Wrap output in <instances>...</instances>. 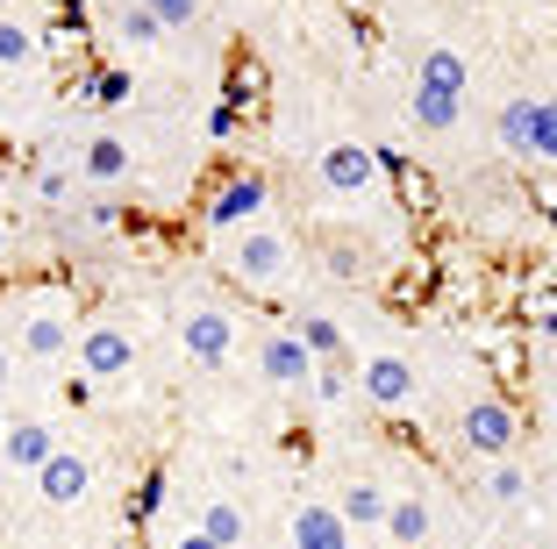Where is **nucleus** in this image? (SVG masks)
<instances>
[{
  "label": "nucleus",
  "mask_w": 557,
  "mask_h": 549,
  "mask_svg": "<svg viewBox=\"0 0 557 549\" xmlns=\"http://www.w3.org/2000/svg\"><path fill=\"white\" fill-rule=\"evenodd\" d=\"M144 8L158 15L164 36H180V29H194V22H200V0H144Z\"/></svg>",
  "instance_id": "bb28decb"
},
{
  "label": "nucleus",
  "mask_w": 557,
  "mask_h": 549,
  "mask_svg": "<svg viewBox=\"0 0 557 549\" xmlns=\"http://www.w3.org/2000/svg\"><path fill=\"white\" fill-rule=\"evenodd\" d=\"M29 194H36V208L65 214V208H72V194H79V172H72V164H50V158H36V164H29Z\"/></svg>",
  "instance_id": "6ab92c4d"
},
{
  "label": "nucleus",
  "mask_w": 557,
  "mask_h": 549,
  "mask_svg": "<svg viewBox=\"0 0 557 549\" xmlns=\"http://www.w3.org/2000/svg\"><path fill=\"white\" fill-rule=\"evenodd\" d=\"M350 542H358V528L322 500H308L294 514V528H286V549H350Z\"/></svg>",
  "instance_id": "ddd939ff"
},
{
  "label": "nucleus",
  "mask_w": 557,
  "mask_h": 549,
  "mask_svg": "<svg viewBox=\"0 0 557 549\" xmlns=\"http://www.w3.org/2000/svg\"><path fill=\"white\" fill-rule=\"evenodd\" d=\"M458 442L472 457H515L522 450V414H515L508 400H500V392H472V400L458 407Z\"/></svg>",
  "instance_id": "7ed1b4c3"
},
{
  "label": "nucleus",
  "mask_w": 557,
  "mask_h": 549,
  "mask_svg": "<svg viewBox=\"0 0 557 549\" xmlns=\"http://www.w3.org/2000/svg\"><path fill=\"white\" fill-rule=\"evenodd\" d=\"M258 378H264L272 392H308L314 350L294 336V328H264V336H258Z\"/></svg>",
  "instance_id": "1a4fd4ad"
},
{
  "label": "nucleus",
  "mask_w": 557,
  "mask_h": 549,
  "mask_svg": "<svg viewBox=\"0 0 557 549\" xmlns=\"http://www.w3.org/2000/svg\"><path fill=\"white\" fill-rule=\"evenodd\" d=\"M264 208H272V178L264 172H230L222 186L208 194V208H200V222H208V236H236V228L264 222Z\"/></svg>",
  "instance_id": "39448f33"
},
{
  "label": "nucleus",
  "mask_w": 557,
  "mask_h": 549,
  "mask_svg": "<svg viewBox=\"0 0 557 549\" xmlns=\"http://www.w3.org/2000/svg\"><path fill=\"white\" fill-rule=\"evenodd\" d=\"M408 108H414V129H429V136H450L465 122V93H436V86H414Z\"/></svg>",
  "instance_id": "dca6fc26"
},
{
  "label": "nucleus",
  "mask_w": 557,
  "mask_h": 549,
  "mask_svg": "<svg viewBox=\"0 0 557 549\" xmlns=\"http://www.w3.org/2000/svg\"><path fill=\"white\" fill-rule=\"evenodd\" d=\"M386 507H394V492H386L372 471H350V478H344V500H336V514H344L350 528H386Z\"/></svg>",
  "instance_id": "4468645a"
},
{
  "label": "nucleus",
  "mask_w": 557,
  "mask_h": 549,
  "mask_svg": "<svg viewBox=\"0 0 557 549\" xmlns=\"http://www.w3.org/2000/svg\"><path fill=\"white\" fill-rule=\"evenodd\" d=\"M180 342H186V357H194L200 372H230L244 328H236V314L222 308V300H194V308L180 314Z\"/></svg>",
  "instance_id": "20e7f679"
},
{
  "label": "nucleus",
  "mask_w": 557,
  "mask_h": 549,
  "mask_svg": "<svg viewBox=\"0 0 557 549\" xmlns=\"http://www.w3.org/2000/svg\"><path fill=\"white\" fill-rule=\"evenodd\" d=\"M8 258H15V228L0 222V264H8Z\"/></svg>",
  "instance_id": "7c9ffc66"
},
{
  "label": "nucleus",
  "mask_w": 557,
  "mask_h": 549,
  "mask_svg": "<svg viewBox=\"0 0 557 549\" xmlns=\"http://www.w3.org/2000/svg\"><path fill=\"white\" fill-rule=\"evenodd\" d=\"M286 328H294V336L314 350V364H322V357H350L344 350V322H336V314H322V308H300Z\"/></svg>",
  "instance_id": "4be33fe9"
},
{
  "label": "nucleus",
  "mask_w": 557,
  "mask_h": 549,
  "mask_svg": "<svg viewBox=\"0 0 557 549\" xmlns=\"http://www.w3.org/2000/svg\"><path fill=\"white\" fill-rule=\"evenodd\" d=\"M358 400L379 407V414H408V407L422 400V372H414V357L372 350V357L358 364Z\"/></svg>",
  "instance_id": "423d86ee"
},
{
  "label": "nucleus",
  "mask_w": 557,
  "mask_h": 549,
  "mask_svg": "<svg viewBox=\"0 0 557 549\" xmlns=\"http://www.w3.org/2000/svg\"><path fill=\"white\" fill-rule=\"evenodd\" d=\"M0 186H8V172H0Z\"/></svg>",
  "instance_id": "72a5a7b5"
},
{
  "label": "nucleus",
  "mask_w": 557,
  "mask_h": 549,
  "mask_svg": "<svg viewBox=\"0 0 557 549\" xmlns=\"http://www.w3.org/2000/svg\"><path fill=\"white\" fill-rule=\"evenodd\" d=\"M429 500L422 492H394V507H386V535H394V549H422L429 542Z\"/></svg>",
  "instance_id": "2eb2a0df"
},
{
  "label": "nucleus",
  "mask_w": 557,
  "mask_h": 549,
  "mask_svg": "<svg viewBox=\"0 0 557 549\" xmlns=\"http://www.w3.org/2000/svg\"><path fill=\"white\" fill-rule=\"evenodd\" d=\"M308 392L322 407H350V400H358V357H322L314 378H308Z\"/></svg>",
  "instance_id": "a211bd4d"
},
{
  "label": "nucleus",
  "mask_w": 557,
  "mask_h": 549,
  "mask_svg": "<svg viewBox=\"0 0 557 549\" xmlns=\"http://www.w3.org/2000/svg\"><path fill=\"white\" fill-rule=\"evenodd\" d=\"M529 164L557 172V93H536V129H529Z\"/></svg>",
  "instance_id": "393cba45"
},
{
  "label": "nucleus",
  "mask_w": 557,
  "mask_h": 549,
  "mask_svg": "<svg viewBox=\"0 0 557 549\" xmlns=\"http://www.w3.org/2000/svg\"><path fill=\"white\" fill-rule=\"evenodd\" d=\"M550 228H557V208H550Z\"/></svg>",
  "instance_id": "473e14b6"
},
{
  "label": "nucleus",
  "mask_w": 557,
  "mask_h": 549,
  "mask_svg": "<svg viewBox=\"0 0 557 549\" xmlns=\"http://www.w3.org/2000/svg\"><path fill=\"white\" fill-rule=\"evenodd\" d=\"M8 372H15V364H8V350H0V386H8Z\"/></svg>",
  "instance_id": "2f4dec72"
},
{
  "label": "nucleus",
  "mask_w": 557,
  "mask_h": 549,
  "mask_svg": "<svg viewBox=\"0 0 557 549\" xmlns=\"http://www.w3.org/2000/svg\"><path fill=\"white\" fill-rule=\"evenodd\" d=\"M129 93H136V79H129V72H94V100H100V108H129Z\"/></svg>",
  "instance_id": "cd10ccee"
},
{
  "label": "nucleus",
  "mask_w": 557,
  "mask_h": 549,
  "mask_svg": "<svg viewBox=\"0 0 557 549\" xmlns=\"http://www.w3.org/2000/svg\"><path fill=\"white\" fill-rule=\"evenodd\" d=\"M529 129H536V93H508V100H500V114H493V136H500V150L529 158Z\"/></svg>",
  "instance_id": "aec40b11"
},
{
  "label": "nucleus",
  "mask_w": 557,
  "mask_h": 549,
  "mask_svg": "<svg viewBox=\"0 0 557 549\" xmlns=\"http://www.w3.org/2000/svg\"><path fill=\"white\" fill-rule=\"evenodd\" d=\"M115 36H122V43H136V50H150V43H164V29H158V15H150L144 0H122V8H115Z\"/></svg>",
  "instance_id": "a878e982"
},
{
  "label": "nucleus",
  "mask_w": 557,
  "mask_h": 549,
  "mask_svg": "<svg viewBox=\"0 0 557 549\" xmlns=\"http://www.w3.org/2000/svg\"><path fill=\"white\" fill-rule=\"evenodd\" d=\"M44 457H58V428H50V421L22 414V421L0 428V464H8V471H36Z\"/></svg>",
  "instance_id": "f8f14e48"
},
{
  "label": "nucleus",
  "mask_w": 557,
  "mask_h": 549,
  "mask_svg": "<svg viewBox=\"0 0 557 549\" xmlns=\"http://www.w3.org/2000/svg\"><path fill=\"white\" fill-rule=\"evenodd\" d=\"M214 264L244 292H286L300 278V242L272 222H250V228H236V236H214Z\"/></svg>",
  "instance_id": "f257e3e1"
},
{
  "label": "nucleus",
  "mask_w": 557,
  "mask_h": 549,
  "mask_svg": "<svg viewBox=\"0 0 557 549\" xmlns=\"http://www.w3.org/2000/svg\"><path fill=\"white\" fill-rule=\"evenodd\" d=\"M72 172H79V186H94V194H122L136 178V144L122 129H94L79 144V158H72Z\"/></svg>",
  "instance_id": "0eeeda50"
},
{
  "label": "nucleus",
  "mask_w": 557,
  "mask_h": 549,
  "mask_svg": "<svg viewBox=\"0 0 557 549\" xmlns=\"http://www.w3.org/2000/svg\"><path fill=\"white\" fill-rule=\"evenodd\" d=\"M479 492H486L493 507H522V500H529V471H522V457H493L486 478H479Z\"/></svg>",
  "instance_id": "b1692460"
},
{
  "label": "nucleus",
  "mask_w": 557,
  "mask_h": 549,
  "mask_svg": "<svg viewBox=\"0 0 557 549\" xmlns=\"http://www.w3.org/2000/svg\"><path fill=\"white\" fill-rule=\"evenodd\" d=\"M200 535H214L222 549H244L250 542V521H244V507L230 500V492H214V500H200V521H194Z\"/></svg>",
  "instance_id": "f3484780"
},
{
  "label": "nucleus",
  "mask_w": 557,
  "mask_h": 549,
  "mask_svg": "<svg viewBox=\"0 0 557 549\" xmlns=\"http://www.w3.org/2000/svg\"><path fill=\"white\" fill-rule=\"evenodd\" d=\"M172 549H222L214 535H200V528H186V535H172Z\"/></svg>",
  "instance_id": "c85d7f7f"
},
{
  "label": "nucleus",
  "mask_w": 557,
  "mask_h": 549,
  "mask_svg": "<svg viewBox=\"0 0 557 549\" xmlns=\"http://www.w3.org/2000/svg\"><path fill=\"white\" fill-rule=\"evenodd\" d=\"M543 407H550V436H557V372H550V386H543Z\"/></svg>",
  "instance_id": "c756f323"
},
{
  "label": "nucleus",
  "mask_w": 557,
  "mask_h": 549,
  "mask_svg": "<svg viewBox=\"0 0 557 549\" xmlns=\"http://www.w3.org/2000/svg\"><path fill=\"white\" fill-rule=\"evenodd\" d=\"M36 50H44V36H36L22 15H8V8H0V72H29Z\"/></svg>",
  "instance_id": "5701e85b"
},
{
  "label": "nucleus",
  "mask_w": 557,
  "mask_h": 549,
  "mask_svg": "<svg viewBox=\"0 0 557 549\" xmlns=\"http://www.w3.org/2000/svg\"><path fill=\"white\" fill-rule=\"evenodd\" d=\"M29 478H36V500H44L50 514H65V507H79L86 492H94V464H86L79 450H65V442H58V457H44Z\"/></svg>",
  "instance_id": "9b49d317"
},
{
  "label": "nucleus",
  "mask_w": 557,
  "mask_h": 549,
  "mask_svg": "<svg viewBox=\"0 0 557 549\" xmlns=\"http://www.w3.org/2000/svg\"><path fill=\"white\" fill-rule=\"evenodd\" d=\"M79 314H72V300H36V308H22L15 322V350L36 357V364H58V357H72V336H79Z\"/></svg>",
  "instance_id": "6e6552de"
},
{
  "label": "nucleus",
  "mask_w": 557,
  "mask_h": 549,
  "mask_svg": "<svg viewBox=\"0 0 557 549\" xmlns=\"http://www.w3.org/2000/svg\"><path fill=\"white\" fill-rule=\"evenodd\" d=\"M414 86H436V93H465V86H472V65H465L458 50L429 43V50H422V65H414Z\"/></svg>",
  "instance_id": "412c9836"
},
{
  "label": "nucleus",
  "mask_w": 557,
  "mask_h": 549,
  "mask_svg": "<svg viewBox=\"0 0 557 549\" xmlns=\"http://www.w3.org/2000/svg\"><path fill=\"white\" fill-rule=\"evenodd\" d=\"M314 178H322V194L364 200V194H379V158L364 144H329L322 158H314Z\"/></svg>",
  "instance_id": "9d476101"
},
{
  "label": "nucleus",
  "mask_w": 557,
  "mask_h": 549,
  "mask_svg": "<svg viewBox=\"0 0 557 549\" xmlns=\"http://www.w3.org/2000/svg\"><path fill=\"white\" fill-rule=\"evenodd\" d=\"M72 357H79L86 386H115V378L136 372V336L122 314H94V322H79V336H72Z\"/></svg>",
  "instance_id": "f03ea898"
}]
</instances>
